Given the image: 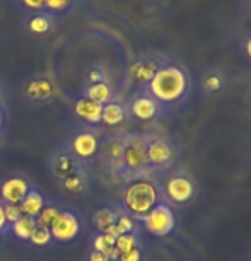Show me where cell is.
<instances>
[{
    "mask_svg": "<svg viewBox=\"0 0 251 261\" xmlns=\"http://www.w3.org/2000/svg\"><path fill=\"white\" fill-rule=\"evenodd\" d=\"M157 205V188L149 179H135L123 191V206L137 219H144Z\"/></svg>",
    "mask_w": 251,
    "mask_h": 261,
    "instance_id": "obj_1",
    "label": "cell"
},
{
    "mask_svg": "<svg viewBox=\"0 0 251 261\" xmlns=\"http://www.w3.org/2000/svg\"><path fill=\"white\" fill-rule=\"evenodd\" d=\"M186 89L185 73L176 67L159 68L150 79V91L161 101H174L183 96Z\"/></svg>",
    "mask_w": 251,
    "mask_h": 261,
    "instance_id": "obj_2",
    "label": "cell"
},
{
    "mask_svg": "<svg viewBox=\"0 0 251 261\" xmlns=\"http://www.w3.org/2000/svg\"><path fill=\"white\" fill-rule=\"evenodd\" d=\"M81 230H82L81 217H79L76 210H70V208H63L62 215L58 217V220L50 227L53 241L60 244L76 243L77 238L81 236Z\"/></svg>",
    "mask_w": 251,
    "mask_h": 261,
    "instance_id": "obj_3",
    "label": "cell"
},
{
    "mask_svg": "<svg viewBox=\"0 0 251 261\" xmlns=\"http://www.w3.org/2000/svg\"><path fill=\"white\" fill-rule=\"evenodd\" d=\"M142 220H144L145 229L154 236L169 234L176 224L173 210L164 203H157Z\"/></svg>",
    "mask_w": 251,
    "mask_h": 261,
    "instance_id": "obj_4",
    "label": "cell"
},
{
    "mask_svg": "<svg viewBox=\"0 0 251 261\" xmlns=\"http://www.w3.org/2000/svg\"><path fill=\"white\" fill-rule=\"evenodd\" d=\"M29 190H31V185L24 176L12 174L4 179L2 185H0V200H2V203L19 205Z\"/></svg>",
    "mask_w": 251,
    "mask_h": 261,
    "instance_id": "obj_5",
    "label": "cell"
},
{
    "mask_svg": "<svg viewBox=\"0 0 251 261\" xmlns=\"http://www.w3.org/2000/svg\"><path fill=\"white\" fill-rule=\"evenodd\" d=\"M81 162L70 150H62L57 152L50 161V171L57 176L58 179H65L67 176H70L72 172L81 169Z\"/></svg>",
    "mask_w": 251,
    "mask_h": 261,
    "instance_id": "obj_6",
    "label": "cell"
},
{
    "mask_svg": "<svg viewBox=\"0 0 251 261\" xmlns=\"http://www.w3.org/2000/svg\"><path fill=\"white\" fill-rule=\"evenodd\" d=\"M99 144L94 134L91 132H81V134L73 135L70 142V152L77 159H91L97 154Z\"/></svg>",
    "mask_w": 251,
    "mask_h": 261,
    "instance_id": "obj_7",
    "label": "cell"
},
{
    "mask_svg": "<svg viewBox=\"0 0 251 261\" xmlns=\"http://www.w3.org/2000/svg\"><path fill=\"white\" fill-rule=\"evenodd\" d=\"M147 144L142 139H132L125 147V154H123L121 162L129 167L130 171L140 169L142 166L147 162Z\"/></svg>",
    "mask_w": 251,
    "mask_h": 261,
    "instance_id": "obj_8",
    "label": "cell"
},
{
    "mask_svg": "<svg viewBox=\"0 0 251 261\" xmlns=\"http://www.w3.org/2000/svg\"><path fill=\"white\" fill-rule=\"evenodd\" d=\"M166 191L169 198L176 203H186L193 196V185L183 176H176V178H171L167 181Z\"/></svg>",
    "mask_w": 251,
    "mask_h": 261,
    "instance_id": "obj_9",
    "label": "cell"
},
{
    "mask_svg": "<svg viewBox=\"0 0 251 261\" xmlns=\"http://www.w3.org/2000/svg\"><path fill=\"white\" fill-rule=\"evenodd\" d=\"M145 154H147V162H150L154 166H164L173 157V150H171V147L166 140L156 139L150 144H147Z\"/></svg>",
    "mask_w": 251,
    "mask_h": 261,
    "instance_id": "obj_10",
    "label": "cell"
},
{
    "mask_svg": "<svg viewBox=\"0 0 251 261\" xmlns=\"http://www.w3.org/2000/svg\"><path fill=\"white\" fill-rule=\"evenodd\" d=\"M46 205V200L45 196H43V193L36 188H31L28 191V195L24 196V200L19 203V206H21V212L22 215H28V217H33V219H36V217L39 215V212H41L43 208H45Z\"/></svg>",
    "mask_w": 251,
    "mask_h": 261,
    "instance_id": "obj_11",
    "label": "cell"
},
{
    "mask_svg": "<svg viewBox=\"0 0 251 261\" xmlns=\"http://www.w3.org/2000/svg\"><path fill=\"white\" fill-rule=\"evenodd\" d=\"M76 115L86 123H99L103 115V105L87 99V97H82L76 105Z\"/></svg>",
    "mask_w": 251,
    "mask_h": 261,
    "instance_id": "obj_12",
    "label": "cell"
},
{
    "mask_svg": "<svg viewBox=\"0 0 251 261\" xmlns=\"http://www.w3.org/2000/svg\"><path fill=\"white\" fill-rule=\"evenodd\" d=\"M36 227H38L36 219L22 215L21 219L16 220V222L11 225V232L14 234V238H17L19 241H29L33 232L36 230Z\"/></svg>",
    "mask_w": 251,
    "mask_h": 261,
    "instance_id": "obj_13",
    "label": "cell"
},
{
    "mask_svg": "<svg viewBox=\"0 0 251 261\" xmlns=\"http://www.w3.org/2000/svg\"><path fill=\"white\" fill-rule=\"evenodd\" d=\"M62 186H63V190H67L68 193H72V195H81L86 191L87 188V176H86V172H84V169L81 167L79 171L76 172H72L70 176H67L65 179H62L60 181Z\"/></svg>",
    "mask_w": 251,
    "mask_h": 261,
    "instance_id": "obj_14",
    "label": "cell"
},
{
    "mask_svg": "<svg viewBox=\"0 0 251 261\" xmlns=\"http://www.w3.org/2000/svg\"><path fill=\"white\" fill-rule=\"evenodd\" d=\"M127 144L120 139H110L101 145V154L106 162H121Z\"/></svg>",
    "mask_w": 251,
    "mask_h": 261,
    "instance_id": "obj_15",
    "label": "cell"
},
{
    "mask_svg": "<svg viewBox=\"0 0 251 261\" xmlns=\"http://www.w3.org/2000/svg\"><path fill=\"white\" fill-rule=\"evenodd\" d=\"M26 94L31 97V99H48L53 94V86L50 81L46 79H34L28 84L26 87Z\"/></svg>",
    "mask_w": 251,
    "mask_h": 261,
    "instance_id": "obj_16",
    "label": "cell"
},
{
    "mask_svg": "<svg viewBox=\"0 0 251 261\" xmlns=\"http://www.w3.org/2000/svg\"><path fill=\"white\" fill-rule=\"evenodd\" d=\"M118 217H120V214H116L115 210L111 208H99L94 214V217H92V224H94V227L97 232H106L108 229L111 227V225L116 224Z\"/></svg>",
    "mask_w": 251,
    "mask_h": 261,
    "instance_id": "obj_17",
    "label": "cell"
},
{
    "mask_svg": "<svg viewBox=\"0 0 251 261\" xmlns=\"http://www.w3.org/2000/svg\"><path fill=\"white\" fill-rule=\"evenodd\" d=\"M132 111H134V115L137 118H140V120H150V118L156 115L157 106L150 97H139V99H135L134 105H132Z\"/></svg>",
    "mask_w": 251,
    "mask_h": 261,
    "instance_id": "obj_18",
    "label": "cell"
},
{
    "mask_svg": "<svg viewBox=\"0 0 251 261\" xmlns=\"http://www.w3.org/2000/svg\"><path fill=\"white\" fill-rule=\"evenodd\" d=\"M125 120V111L120 105L116 102H106L103 106V115H101V121H105L106 125L115 126L118 123H121Z\"/></svg>",
    "mask_w": 251,
    "mask_h": 261,
    "instance_id": "obj_19",
    "label": "cell"
},
{
    "mask_svg": "<svg viewBox=\"0 0 251 261\" xmlns=\"http://www.w3.org/2000/svg\"><path fill=\"white\" fill-rule=\"evenodd\" d=\"M63 208L57 205H45V208L39 212V215L36 217V225L38 227H46L50 229L53 224L58 220V217L62 215Z\"/></svg>",
    "mask_w": 251,
    "mask_h": 261,
    "instance_id": "obj_20",
    "label": "cell"
},
{
    "mask_svg": "<svg viewBox=\"0 0 251 261\" xmlns=\"http://www.w3.org/2000/svg\"><path fill=\"white\" fill-rule=\"evenodd\" d=\"M110 97H111V91L105 82L92 84L89 89H87V99L99 102L103 106H105L106 102H110Z\"/></svg>",
    "mask_w": 251,
    "mask_h": 261,
    "instance_id": "obj_21",
    "label": "cell"
},
{
    "mask_svg": "<svg viewBox=\"0 0 251 261\" xmlns=\"http://www.w3.org/2000/svg\"><path fill=\"white\" fill-rule=\"evenodd\" d=\"M92 249L99 251V253H103V254H106L111 261L118 259V256H120V254H118V251L115 249V246H111L110 243H108L105 234H101V232L97 234L94 239H92Z\"/></svg>",
    "mask_w": 251,
    "mask_h": 261,
    "instance_id": "obj_22",
    "label": "cell"
},
{
    "mask_svg": "<svg viewBox=\"0 0 251 261\" xmlns=\"http://www.w3.org/2000/svg\"><path fill=\"white\" fill-rule=\"evenodd\" d=\"M53 241L52 238V232L50 229L46 227H36V230L33 232L31 239H29V243H31L33 246H38V248H45V246H48Z\"/></svg>",
    "mask_w": 251,
    "mask_h": 261,
    "instance_id": "obj_23",
    "label": "cell"
},
{
    "mask_svg": "<svg viewBox=\"0 0 251 261\" xmlns=\"http://www.w3.org/2000/svg\"><path fill=\"white\" fill-rule=\"evenodd\" d=\"M134 248H137V239L134 234H121L116 238L115 243V249L118 251V254H123L127 251H132Z\"/></svg>",
    "mask_w": 251,
    "mask_h": 261,
    "instance_id": "obj_24",
    "label": "cell"
},
{
    "mask_svg": "<svg viewBox=\"0 0 251 261\" xmlns=\"http://www.w3.org/2000/svg\"><path fill=\"white\" fill-rule=\"evenodd\" d=\"M4 212H6V220L9 225H12L16 220H19L22 217V212H21V206L19 205H9V203H4Z\"/></svg>",
    "mask_w": 251,
    "mask_h": 261,
    "instance_id": "obj_25",
    "label": "cell"
},
{
    "mask_svg": "<svg viewBox=\"0 0 251 261\" xmlns=\"http://www.w3.org/2000/svg\"><path fill=\"white\" fill-rule=\"evenodd\" d=\"M157 70L154 68V65H150V63H147V65H137L135 67V75L137 79H140V81H150L152 77H154V73Z\"/></svg>",
    "mask_w": 251,
    "mask_h": 261,
    "instance_id": "obj_26",
    "label": "cell"
},
{
    "mask_svg": "<svg viewBox=\"0 0 251 261\" xmlns=\"http://www.w3.org/2000/svg\"><path fill=\"white\" fill-rule=\"evenodd\" d=\"M115 225L120 230V234H132V230H134V220L129 215H120Z\"/></svg>",
    "mask_w": 251,
    "mask_h": 261,
    "instance_id": "obj_27",
    "label": "cell"
},
{
    "mask_svg": "<svg viewBox=\"0 0 251 261\" xmlns=\"http://www.w3.org/2000/svg\"><path fill=\"white\" fill-rule=\"evenodd\" d=\"M48 21L45 17H34L31 22H29V28H31V31H34V33H45V31H48Z\"/></svg>",
    "mask_w": 251,
    "mask_h": 261,
    "instance_id": "obj_28",
    "label": "cell"
},
{
    "mask_svg": "<svg viewBox=\"0 0 251 261\" xmlns=\"http://www.w3.org/2000/svg\"><path fill=\"white\" fill-rule=\"evenodd\" d=\"M142 259V253L139 248H134L132 251H127L118 256V261H140Z\"/></svg>",
    "mask_w": 251,
    "mask_h": 261,
    "instance_id": "obj_29",
    "label": "cell"
},
{
    "mask_svg": "<svg viewBox=\"0 0 251 261\" xmlns=\"http://www.w3.org/2000/svg\"><path fill=\"white\" fill-rule=\"evenodd\" d=\"M89 261H111V259L108 258L106 254L99 253V251L91 249V253H89Z\"/></svg>",
    "mask_w": 251,
    "mask_h": 261,
    "instance_id": "obj_30",
    "label": "cell"
},
{
    "mask_svg": "<svg viewBox=\"0 0 251 261\" xmlns=\"http://www.w3.org/2000/svg\"><path fill=\"white\" fill-rule=\"evenodd\" d=\"M9 227L7 220H6V212H4V203L2 200H0V232H4Z\"/></svg>",
    "mask_w": 251,
    "mask_h": 261,
    "instance_id": "obj_31",
    "label": "cell"
},
{
    "mask_svg": "<svg viewBox=\"0 0 251 261\" xmlns=\"http://www.w3.org/2000/svg\"><path fill=\"white\" fill-rule=\"evenodd\" d=\"M24 4L31 9H41L45 6V0H24Z\"/></svg>",
    "mask_w": 251,
    "mask_h": 261,
    "instance_id": "obj_32",
    "label": "cell"
},
{
    "mask_svg": "<svg viewBox=\"0 0 251 261\" xmlns=\"http://www.w3.org/2000/svg\"><path fill=\"white\" fill-rule=\"evenodd\" d=\"M219 86H220V82L217 77H210L209 81H207V87H209V89H219Z\"/></svg>",
    "mask_w": 251,
    "mask_h": 261,
    "instance_id": "obj_33",
    "label": "cell"
},
{
    "mask_svg": "<svg viewBox=\"0 0 251 261\" xmlns=\"http://www.w3.org/2000/svg\"><path fill=\"white\" fill-rule=\"evenodd\" d=\"M91 81L94 82V84H97V82H103V77H101V73L99 72H91Z\"/></svg>",
    "mask_w": 251,
    "mask_h": 261,
    "instance_id": "obj_34",
    "label": "cell"
},
{
    "mask_svg": "<svg viewBox=\"0 0 251 261\" xmlns=\"http://www.w3.org/2000/svg\"><path fill=\"white\" fill-rule=\"evenodd\" d=\"M4 125H6V115H4L2 108H0V132L4 130Z\"/></svg>",
    "mask_w": 251,
    "mask_h": 261,
    "instance_id": "obj_35",
    "label": "cell"
},
{
    "mask_svg": "<svg viewBox=\"0 0 251 261\" xmlns=\"http://www.w3.org/2000/svg\"><path fill=\"white\" fill-rule=\"evenodd\" d=\"M246 51H248V55L251 57V39L248 41V45H246Z\"/></svg>",
    "mask_w": 251,
    "mask_h": 261,
    "instance_id": "obj_36",
    "label": "cell"
},
{
    "mask_svg": "<svg viewBox=\"0 0 251 261\" xmlns=\"http://www.w3.org/2000/svg\"><path fill=\"white\" fill-rule=\"evenodd\" d=\"M0 241H2V232H0Z\"/></svg>",
    "mask_w": 251,
    "mask_h": 261,
    "instance_id": "obj_37",
    "label": "cell"
}]
</instances>
